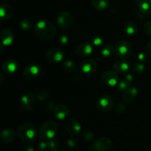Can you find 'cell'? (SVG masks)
<instances>
[{
  "instance_id": "obj_29",
  "label": "cell",
  "mask_w": 151,
  "mask_h": 151,
  "mask_svg": "<svg viewBox=\"0 0 151 151\" xmlns=\"http://www.w3.org/2000/svg\"><path fill=\"white\" fill-rule=\"evenodd\" d=\"M48 97V92L44 89H41L37 92L36 98L38 101H44Z\"/></svg>"
},
{
  "instance_id": "obj_33",
  "label": "cell",
  "mask_w": 151,
  "mask_h": 151,
  "mask_svg": "<svg viewBox=\"0 0 151 151\" xmlns=\"http://www.w3.org/2000/svg\"><path fill=\"white\" fill-rule=\"evenodd\" d=\"M128 86H129V83L127 82L125 80H123V81H119L117 86H118V88H119L120 91H125L128 87H129Z\"/></svg>"
},
{
  "instance_id": "obj_2",
  "label": "cell",
  "mask_w": 151,
  "mask_h": 151,
  "mask_svg": "<svg viewBox=\"0 0 151 151\" xmlns=\"http://www.w3.org/2000/svg\"><path fill=\"white\" fill-rule=\"evenodd\" d=\"M18 136L20 139L24 142H32L37 137L36 127L29 122L22 124L18 130Z\"/></svg>"
},
{
  "instance_id": "obj_19",
  "label": "cell",
  "mask_w": 151,
  "mask_h": 151,
  "mask_svg": "<svg viewBox=\"0 0 151 151\" xmlns=\"http://www.w3.org/2000/svg\"><path fill=\"white\" fill-rule=\"evenodd\" d=\"M75 52L80 57H86L92 53L93 47L88 43H83L78 46Z\"/></svg>"
},
{
  "instance_id": "obj_15",
  "label": "cell",
  "mask_w": 151,
  "mask_h": 151,
  "mask_svg": "<svg viewBox=\"0 0 151 151\" xmlns=\"http://www.w3.org/2000/svg\"><path fill=\"white\" fill-rule=\"evenodd\" d=\"M14 40V35L13 31L10 29H4L1 33V44L4 47H9L11 45Z\"/></svg>"
},
{
  "instance_id": "obj_9",
  "label": "cell",
  "mask_w": 151,
  "mask_h": 151,
  "mask_svg": "<svg viewBox=\"0 0 151 151\" xmlns=\"http://www.w3.org/2000/svg\"><path fill=\"white\" fill-rule=\"evenodd\" d=\"M101 81L106 86L109 87L116 86L119 83V77L116 72L113 71H106L101 75Z\"/></svg>"
},
{
  "instance_id": "obj_10",
  "label": "cell",
  "mask_w": 151,
  "mask_h": 151,
  "mask_svg": "<svg viewBox=\"0 0 151 151\" xmlns=\"http://www.w3.org/2000/svg\"><path fill=\"white\" fill-rule=\"evenodd\" d=\"M41 72V67L38 63H31L25 67L23 71V75L27 79H35Z\"/></svg>"
},
{
  "instance_id": "obj_27",
  "label": "cell",
  "mask_w": 151,
  "mask_h": 151,
  "mask_svg": "<svg viewBox=\"0 0 151 151\" xmlns=\"http://www.w3.org/2000/svg\"><path fill=\"white\" fill-rule=\"evenodd\" d=\"M19 26L22 28V29L27 31L32 29V27H33V24H32V22L31 21L28 20V19H22L19 22Z\"/></svg>"
},
{
  "instance_id": "obj_1",
  "label": "cell",
  "mask_w": 151,
  "mask_h": 151,
  "mask_svg": "<svg viewBox=\"0 0 151 151\" xmlns=\"http://www.w3.org/2000/svg\"><path fill=\"white\" fill-rule=\"evenodd\" d=\"M35 35L43 41H50L52 39L57 33L55 26L50 21L41 20L37 22L34 27Z\"/></svg>"
},
{
  "instance_id": "obj_4",
  "label": "cell",
  "mask_w": 151,
  "mask_h": 151,
  "mask_svg": "<svg viewBox=\"0 0 151 151\" xmlns=\"http://www.w3.org/2000/svg\"><path fill=\"white\" fill-rule=\"evenodd\" d=\"M113 147V142L108 137H100L94 140L88 149L93 151H111Z\"/></svg>"
},
{
  "instance_id": "obj_18",
  "label": "cell",
  "mask_w": 151,
  "mask_h": 151,
  "mask_svg": "<svg viewBox=\"0 0 151 151\" xmlns=\"http://www.w3.org/2000/svg\"><path fill=\"white\" fill-rule=\"evenodd\" d=\"M15 138H16V132L13 129L7 128L1 131V142L3 144H10L14 141Z\"/></svg>"
},
{
  "instance_id": "obj_25",
  "label": "cell",
  "mask_w": 151,
  "mask_h": 151,
  "mask_svg": "<svg viewBox=\"0 0 151 151\" xmlns=\"http://www.w3.org/2000/svg\"><path fill=\"white\" fill-rule=\"evenodd\" d=\"M63 69L67 73H74L77 70V65L72 60H68L63 63Z\"/></svg>"
},
{
  "instance_id": "obj_8",
  "label": "cell",
  "mask_w": 151,
  "mask_h": 151,
  "mask_svg": "<svg viewBox=\"0 0 151 151\" xmlns=\"http://www.w3.org/2000/svg\"><path fill=\"white\" fill-rule=\"evenodd\" d=\"M57 22L60 28L67 29L73 24V18L69 12L61 11L58 15Z\"/></svg>"
},
{
  "instance_id": "obj_38",
  "label": "cell",
  "mask_w": 151,
  "mask_h": 151,
  "mask_svg": "<svg viewBox=\"0 0 151 151\" xmlns=\"http://www.w3.org/2000/svg\"><path fill=\"white\" fill-rule=\"evenodd\" d=\"M139 60H141L142 63H144V62H146L147 60V55L145 54V53H140L138 56Z\"/></svg>"
},
{
  "instance_id": "obj_41",
  "label": "cell",
  "mask_w": 151,
  "mask_h": 151,
  "mask_svg": "<svg viewBox=\"0 0 151 151\" xmlns=\"http://www.w3.org/2000/svg\"><path fill=\"white\" fill-rule=\"evenodd\" d=\"M146 52L149 55L151 56V39L147 42V45H146Z\"/></svg>"
},
{
  "instance_id": "obj_11",
  "label": "cell",
  "mask_w": 151,
  "mask_h": 151,
  "mask_svg": "<svg viewBox=\"0 0 151 151\" xmlns=\"http://www.w3.org/2000/svg\"><path fill=\"white\" fill-rule=\"evenodd\" d=\"M35 98L32 93H26L20 100V107L24 111H30L35 106Z\"/></svg>"
},
{
  "instance_id": "obj_30",
  "label": "cell",
  "mask_w": 151,
  "mask_h": 151,
  "mask_svg": "<svg viewBox=\"0 0 151 151\" xmlns=\"http://www.w3.org/2000/svg\"><path fill=\"white\" fill-rule=\"evenodd\" d=\"M47 144H48L49 150H55V149H58L59 147V141L55 139H52L48 140L47 141Z\"/></svg>"
},
{
  "instance_id": "obj_6",
  "label": "cell",
  "mask_w": 151,
  "mask_h": 151,
  "mask_svg": "<svg viewBox=\"0 0 151 151\" xmlns=\"http://www.w3.org/2000/svg\"><path fill=\"white\" fill-rule=\"evenodd\" d=\"M114 100L108 94L101 96L96 103V108L101 112H106L110 111L114 106Z\"/></svg>"
},
{
  "instance_id": "obj_31",
  "label": "cell",
  "mask_w": 151,
  "mask_h": 151,
  "mask_svg": "<svg viewBox=\"0 0 151 151\" xmlns=\"http://www.w3.org/2000/svg\"><path fill=\"white\" fill-rule=\"evenodd\" d=\"M145 67L142 63H137L133 65V69L139 74L142 73L145 71Z\"/></svg>"
},
{
  "instance_id": "obj_22",
  "label": "cell",
  "mask_w": 151,
  "mask_h": 151,
  "mask_svg": "<svg viewBox=\"0 0 151 151\" xmlns=\"http://www.w3.org/2000/svg\"><path fill=\"white\" fill-rule=\"evenodd\" d=\"M13 15V9L10 4H1L0 6V17L4 20L10 19Z\"/></svg>"
},
{
  "instance_id": "obj_43",
  "label": "cell",
  "mask_w": 151,
  "mask_h": 151,
  "mask_svg": "<svg viewBox=\"0 0 151 151\" xmlns=\"http://www.w3.org/2000/svg\"><path fill=\"white\" fill-rule=\"evenodd\" d=\"M54 104H55L54 102H52V101L50 102V103H49L48 106H47V109H48L49 111H53V112H54L55 109V107H56V106H52V105H54Z\"/></svg>"
},
{
  "instance_id": "obj_28",
  "label": "cell",
  "mask_w": 151,
  "mask_h": 151,
  "mask_svg": "<svg viewBox=\"0 0 151 151\" xmlns=\"http://www.w3.org/2000/svg\"><path fill=\"white\" fill-rule=\"evenodd\" d=\"M82 137L86 142H90L92 141L93 139H94V134H93L92 131H90V130H85V131H83Z\"/></svg>"
},
{
  "instance_id": "obj_42",
  "label": "cell",
  "mask_w": 151,
  "mask_h": 151,
  "mask_svg": "<svg viewBox=\"0 0 151 151\" xmlns=\"http://www.w3.org/2000/svg\"><path fill=\"white\" fill-rule=\"evenodd\" d=\"M125 80L127 81L128 83H131L133 81V80H134V77H133L132 75H131V74H128V75H126L125 76Z\"/></svg>"
},
{
  "instance_id": "obj_24",
  "label": "cell",
  "mask_w": 151,
  "mask_h": 151,
  "mask_svg": "<svg viewBox=\"0 0 151 151\" xmlns=\"http://www.w3.org/2000/svg\"><path fill=\"white\" fill-rule=\"evenodd\" d=\"M125 31L129 35H136L138 32V26L134 22H127L125 26Z\"/></svg>"
},
{
  "instance_id": "obj_26",
  "label": "cell",
  "mask_w": 151,
  "mask_h": 151,
  "mask_svg": "<svg viewBox=\"0 0 151 151\" xmlns=\"http://www.w3.org/2000/svg\"><path fill=\"white\" fill-rule=\"evenodd\" d=\"M115 52V49H114V47H112V45L111 44H106V46L103 47L101 51V55L104 58H109L114 54V52Z\"/></svg>"
},
{
  "instance_id": "obj_44",
  "label": "cell",
  "mask_w": 151,
  "mask_h": 151,
  "mask_svg": "<svg viewBox=\"0 0 151 151\" xmlns=\"http://www.w3.org/2000/svg\"><path fill=\"white\" fill-rule=\"evenodd\" d=\"M50 151H60V150H58V149H55V150H51Z\"/></svg>"
},
{
  "instance_id": "obj_13",
  "label": "cell",
  "mask_w": 151,
  "mask_h": 151,
  "mask_svg": "<svg viewBox=\"0 0 151 151\" xmlns=\"http://www.w3.org/2000/svg\"><path fill=\"white\" fill-rule=\"evenodd\" d=\"M19 69V63L14 59H8L2 64V70L7 75H13L16 73Z\"/></svg>"
},
{
  "instance_id": "obj_23",
  "label": "cell",
  "mask_w": 151,
  "mask_h": 151,
  "mask_svg": "<svg viewBox=\"0 0 151 151\" xmlns=\"http://www.w3.org/2000/svg\"><path fill=\"white\" fill-rule=\"evenodd\" d=\"M110 0H91V4L96 10L103 11L109 5Z\"/></svg>"
},
{
  "instance_id": "obj_37",
  "label": "cell",
  "mask_w": 151,
  "mask_h": 151,
  "mask_svg": "<svg viewBox=\"0 0 151 151\" xmlns=\"http://www.w3.org/2000/svg\"><path fill=\"white\" fill-rule=\"evenodd\" d=\"M66 145H67L69 148L72 149L75 148V146H76L77 145V142L75 139H68L67 142H66Z\"/></svg>"
},
{
  "instance_id": "obj_34",
  "label": "cell",
  "mask_w": 151,
  "mask_h": 151,
  "mask_svg": "<svg viewBox=\"0 0 151 151\" xmlns=\"http://www.w3.org/2000/svg\"><path fill=\"white\" fill-rule=\"evenodd\" d=\"M125 110H126V107H125V106H124L123 104H122V103H119V104H116V106H115V111H116V113H124V112L125 111Z\"/></svg>"
},
{
  "instance_id": "obj_3",
  "label": "cell",
  "mask_w": 151,
  "mask_h": 151,
  "mask_svg": "<svg viewBox=\"0 0 151 151\" xmlns=\"http://www.w3.org/2000/svg\"><path fill=\"white\" fill-rule=\"evenodd\" d=\"M58 131V125L55 121L48 120L42 124L40 128V137L44 140L54 139Z\"/></svg>"
},
{
  "instance_id": "obj_21",
  "label": "cell",
  "mask_w": 151,
  "mask_h": 151,
  "mask_svg": "<svg viewBox=\"0 0 151 151\" xmlns=\"http://www.w3.org/2000/svg\"><path fill=\"white\" fill-rule=\"evenodd\" d=\"M139 13L143 16L151 14V0H139L138 3Z\"/></svg>"
},
{
  "instance_id": "obj_12",
  "label": "cell",
  "mask_w": 151,
  "mask_h": 151,
  "mask_svg": "<svg viewBox=\"0 0 151 151\" xmlns=\"http://www.w3.org/2000/svg\"><path fill=\"white\" fill-rule=\"evenodd\" d=\"M97 69V64L94 60L86 58L81 63V69L86 75H91L94 73Z\"/></svg>"
},
{
  "instance_id": "obj_40",
  "label": "cell",
  "mask_w": 151,
  "mask_h": 151,
  "mask_svg": "<svg viewBox=\"0 0 151 151\" xmlns=\"http://www.w3.org/2000/svg\"><path fill=\"white\" fill-rule=\"evenodd\" d=\"M68 41V37L66 35H62L60 36V43L62 44H67Z\"/></svg>"
},
{
  "instance_id": "obj_35",
  "label": "cell",
  "mask_w": 151,
  "mask_h": 151,
  "mask_svg": "<svg viewBox=\"0 0 151 151\" xmlns=\"http://www.w3.org/2000/svg\"><path fill=\"white\" fill-rule=\"evenodd\" d=\"M49 149L48 147V144H47V142H41L39 143V145H38L37 147V150L38 151H47Z\"/></svg>"
},
{
  "instance_id": "obj_36",
  "label": "cell",
  "mask_w": 151,
  "mask_h": 151,
  "mask_svg": "<svg viewBox=\"0 0 151 151\" xmlns=\"http://www.w3.org/2000/svg\"><path fill=\"white\" fill-rule=\"evenodd\" d=\"M144 31L145 34L149 36H151V21L146 22L144 25Z\"/></svg>"
},
{
  "instance_id": "obj_16",
  "label": "cell",
  "mask_w": 151,
  "mask_h": 151,
  "mask_svg": "<svg viewBox=\"0 0 151 151\" xmlns=\"http://www.w3.org/2000/svg\"><path fill=\"white\" fill-rule=\"evenodd\" d=\"M54 114L55 116L58 119L63 120V119H66L69 116L70 111H69V108L63 104H59L56 106L54 111Z\"/></svg>"
},
{
  "instance_id": "obj_32",
  "label": "cell",
  "mask_w": 151,
  "mask_h": 151,
  "mask_svg": "<svg viewBox=\"0 0 151 151\" xmlns=\"http://www.w3.org/2000/svg\"><path fill=\"white\" fill-rule=\"evenodd\" d=\"M91 41H92V44L96 47H100L103 44V38L100 35H95V36L93 37Z\"/></svg>"
},
{
  "instance_id": "obj_20",
  "label": "cell",
  "mask_w": 151,
  "mask_h": 151,
  "mask_svg": "<svg viewBox=\"0 0 151 151\" xmlns=\"http://www.w3.org/2000/svg\"><path fill=\"white\" fill-rule=\"evenodd\" d=\"M113 67L116 72L123 73L129 71V69H131V63L126 60V59H122V60H116L114 63Z\"/></svg>"
},
{
  "instance_id": "obj_7",
  "label": "cell",
  "mask_w": 151,
  "mask_h": 151,
  "mask_svg": "<svg viewBox=\"0 0 151 151\" xmlns=\"http://www.w3.org/2000/svg\"><path fill=\"white\" fill-rule=\"evenodd\" d=\"M65 54L59 48H51L46 52V58L51 63H60L64 58Z\"/></svg>"
},
{
  "instance_id": "obj_5",
  "label": "cell",
  "mask_w": 151,
  "mask_h": 151,
  "mask_svg": "<svg viewBox=\"0 0 151 151\" xmlns=\"http://www.w3.org/2000/svg\"><path fill=\"white\" fill-rule=\"evenodd\" d=\"M115 52L122 59H127L132 55L133 48L131 44L126 41H119L115 46Z\"/></svg>"
},
{
  "instance_id": "obj_17",
  "label": "cell",
  "mask_w": 151,
  "mask_h": 151,
  "mask_svg": "<svg viewBox=\"0 0 151 151\" xmlns=\"http://www.w3.org/2000/svg\"><path fill=\"white\" fill-rule=\"evenodd\" d=\"M138 94V90L135 87H128L122 93V98L125 103H132Z\"/></svg>"
},
{
  "instance_id": "obj_39",
  "label": "cell",
  "mask_w": 151,
  "mask_h": 151,
  "mask_svg": "<svg viewBox=\"0 0 151 151\" xmlns=\"http://www.w3.org/2000/svg\"><path fill=\"white\" fill-rule=\"evenodd\" d=\"M22 151H35V150H34V147L31 145L27 144L22 147Z\"/></svg>"
},
{
  "instance_id": "obj_14",
  "label": "cell",
  "mask_w": 151,
  "mask_h": 151,
  "mask_svg": "<svg viewBox=\"0 0 151 151\" xmlns=\"http://www.w3.org/2000/svg\"><path fill=\"white\" fill-rule=\"evenodd\" d=\"M66 131L69 135L75 137L81 131V125L78 121L75 119H71L66 122Z\"/></svg>"
}]
</instances>
